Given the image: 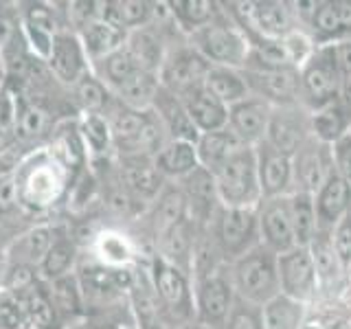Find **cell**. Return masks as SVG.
I'll return each instance as SVG.
<instances>
[{"instance_id":"cell-1","label":"cell","mask_w":351,"mask_h":329,"mask_svg":"<svg viewBox=\"0 0 351 329\" xmlns=\"http://www.w3.org/2000/svg\"><path fill=\"white\" fill-rule=\"evenodd\" d=\"M279 255H274L270 248L263 244L255 246L244 257L228 263L230 281L237 299L250 305L263 307L277 296H281L279 283Z\"/></svg>"},{"instance_id":"cell-2","label":"cell","mask_w":351,"mask_h":329,"mask_svg":"<svg viewBox=\"0 0 351 329\" xmlns=\"http://www.w3.org/2000/svg\"><path fill=\"white\" fill-rule=\"evenodd\" d=\"M217 189V200L230 208H257L263 200L257 151L255 147L241 145L211 173Z\"/></svg>"},{"instance_id":"cell-3","label":"cell","mask_w":351,"mask_h":329,"mask_svg":"<svg viewBox=\"0 0 351 329\" xmlns=\"http://www.w3.org/2000/svg\"><path fill=\"white\" fill-rule=\"evenodd\" d=\"M343 73L338 69L336 47L321 44L299 71V106L307 112L340 101Z\"/></svg>"},{"instance_id":"cell-4","label":"cell","mask_w":351,"mask_h":329,"mask_svg":"<svg viewBox=\"0 0 351 329\" xmlns=\"http://www.w3.org/2000/svg\"><path fill=\"white\" fill-rule=\"evenodd\" d=\"M189 47L200 53L211 66H228V69H244L250 53L246 33L224 9L211 25L189 36Z\"/></svg>"},{"instance_id":"cell-5","label":"cell","mask_w":351,"mask_h":329,"mask_svg":"<svg viewBox=\"0 0 351 329\" xmlns=\"http://www.w3.org/2000/svg\"><path fill=\"white\" fill-rule=\"evenodd\" d=\"M208 235L226 266L237 261L261 244L257 208H230L219 204L208 224Z\"/></svg>"},{"instance_id":"cell-6","label":"cell","mask_w":351,"mask_h":329,"mask_svg":"<svg viewBox=\"0 0 351 329\" xmlns=\"http://www.w3.org/2000/svg\"><path fill=\"white\" fill-rule=\"evenodd\" d=\"M237 294L230 281L228 266L195 279L193 283V305L197 327L224 329L230 312H233Z\"/></svg>"},{"instance_id":"cell-7","label":"cell","mask_w":351,"mask_h":329,"mask_svg":"<svg viewBox=\"0 0 351 329\" xmlns=\"http://www.w3.org/2000/svg\"><path fill=\"white\" fill-rule=\"evenodd\" d=\"M152 288L156 294L158 310L169 314L171 321L184 323L189 318H195L191 274L165 261L162 257H156L152 263Z\"/></svg>"},{"instance_id":"cell-8","label":"cell","mask_w":351,"mask_h":329,"mask_svg":"<svg viewBox=\"0 0 351 329\" xmlns=\"http://www.w3.org/2000/svg\"><path fill=\"white\" fill-rule=\"evenodd\" d=\"M208 69H211V64L189 44H184V47L167 51V58L158 71V80L165 90L184 99L204 86Z\"/></svg>"},{"instance_id":"cell-9","label":"cell","mask_w":351,"mask_h":329,"mask_svg":"<svg viewBox=\"0 0 351 329\" xmlns=\"http://www.w3.org/2000/svg\"><path fill=\"white\" fill-rule=\"evenodd\" d=\"M310 9H294L303 25L310 29L312 40L321 44H338L351 40V3L347 0H323L307 3Z\"/></svg>"},{"instance_id":"cell-10","label":"cell","mask_w":351,"mask_h":329,"mask_svg":"<svg viewBox=\"0 0 351 329\" xmlns=\"http://www.w3.org/2000/svg\"><path fill=\"white\" fill-rule=\"evenodd\" d=\"M241 71L246 75L250 95L266 99L272 108L299 103V71L292 66L248 64Z\"/></svg>"},{"instance_id":"cell-11","label":"cell","mask_w":351,"mask_h":329,"mask_svg":"<svg viewBox=\"0 0 351 329\" xmlns=\"http://www.w3.org/2000/svg\"><path fill=\"white\" fill-rule=\"evenodd\" d=\"M277 261H279L281 294L305 307L312 301H316V296L321 294V288H318V277H316L310 248L296 246L279 255Z\"/></svg>"},{"instance_id":"cell-12","label":"cell","mask_w":351,"mask_h":329,"mask_svg":"<svg viewBox=\"0 0 351 329\" xmlns=\"http://www.w3.org/2000/svg\"><path fill=\"white\" fill-rule=\"evenodd\" d=\"M292 167H294V191H305L314 195L325 184L329 175L334 173L332 147L316 141L310 134L292 156Z\"/></svg>"},{"instance_id":"cell-13","label":"cell","mask_w":351,"mask_h":329,"mask_svg":"<svg viewBox=\"0 0 351 329\" xmlns=\"http://www.w3.org/2000/svg\"><path fill=\"white\" fill-rule=\"evenodd\" d=\"M257 219L261 244L270 248L274 255H283V252L296 248L288 195L261 200V204L257 206Z\"/></svg>"},{"instance_id":"cell-14","label":"cell","mask_w":351,"mask_h":329,"mask_svg":"<svg viewBox=\"0 0 351 329\" xmlns=\"http://www.w3.org/2000/svg\"><path fill=\"white\" fill-rule=\"evenodd\" d=\"M310 136V112L299 103L272 108L266 143L281 154L294 156L305 138Z\"/></svg>"},{"instance_id":"cell-15","label":"cell","mask_w":351,"mask_h":329,"mask_svg":"<svg viewBox=\"0 0 351 329\" xmlns=\"http://www.w3.org/2000/svg\"><path fill=\"white\" fill-rule=\"evenodd\" d=\"M272 117V106L266 99L250 95L244 101L228 108V130L241 145L257 147L266 141Z\"/></svg>"},{"instance_id":"cell-16","label":"cell","mask_w":351,"mask_h":329,"mask_svg":"<svg viewBox=\"0 0 351 329\" xmlns=\"http://www.w3.org/2000/svg\"><path fill=\"white\" fill-rule=\"evenodd\" d=\"M47 64L51 73L69 86H75L86 73H90V60L75 31H58Z\"/></svg>"},{"instance_id":"cell-17","label":"cell","mask_w":351,"mask_h":329,"mask_svg":"<svg viewBox=\"0 0 351 329\" xmlns=\"http://www.w3.org/2000/svg\"><path fill=\"white\" fill-rule=\"evenodd\" d=\"M257 151V171L263 200L268 197H283L294 191V167L292 156L270 147L266 141L255 147Z\"/></svg>"},{"instance_id":"cell-18","label":"cell","mask_w":351,"mask_h":329,"mask_svg":"<svg viewBox=\"0 0 351 329\" xmlns=\"http://www.w3.org/2000/svg\"><path fill=\"white\" fill-rule=\"evenodd\" d=\"M182 182V195L186 202V219L195 226H208L219 208L217 200V189H215V180L213 175L206 169L197 167L193 173L186 175Z\"/></svg>"},{"instance_id":"cell-19","label":"cell","mask_w":351,"mask_h":329,"mask_svg":"<svg viewBox=\"0 0 351 329\" xmlns=\"http://www.w3.org/2000/svg\"><path fill=\"white\" fill-rule=\"evenodd\" d=\"M152 112L160 121V125L165 127V132H167L169 141L197 143V138H200V132H197L195 125L191 123L182 99L171 95L169 90H165L162 86H160L156 99H154Z\"/></svg>"},{"instance_id":"cell-20","label":"cell","mask_w":351,"mask_h":329,"mask_svg":"<svg viewBox=\"0 0 351 329\" xmlns=\"http://www.w3.org/2000/svg\"><path fill=\"white\" fill-rule=\"evenodd\" d=\"M307 248H310V255L314 259L318 288H321V292L334 294V290L343 288V279H345L347 270L343 263H340L336 250L332 246V230L318 228Z\"/></svg>"},{"instance_id":"cell-21","label":"cell","mask_w":351,"mask_h":329,"mask_svg":"<svg viewBox=\"0 0 351 329\" xmlns=\"http://www.w3.org/2000/svg\"><path fill=\"white\" fill-rule=\"evenodd\" d=\"M314 206L321 230H332L338 219L351 208V186L340 178L336 169L314 193Z\"/></svg>"},{"instance_id":"cell-22","label":"cell","mask_w":351,"mask_h":329,"mask_svg":"<svg viewBox=\"0 0 351 329\" xmlns=\"http://www.w3.org/2000/svg\"><path fill=\"white\" fill-rule=\"evenodd\" d=\"M182 103L186 108V114H189L191 123L200 134L228 127V108L217 97L208 93L204 86L193 90L191 95H186L182 99Z\"/></svg>"},{"instance_id":"cell-23","label":"cell","mask_w":351,"mask_h":329,"mask_svg":"<svg viewBox=\"0 0 351 329\" xmlns=\"http://www.w3.org/2000/svg\"><path fill=\"white\" fill-rule=\"evenodd\" d=\"M123 184L136 200L154 202L162 193L165 178L158 173L154 158L134 156L123 158Z\"/></svg>"},{"instance_id":"cell-24","label":"cell","mask_w":351,"mask_h":329,"mask_svg":"<svg viewBox=\"0 0 351 329\" xmlns=\"http://www.w3.org/2000/svg\"><path fill=\"white\" fill-rule=\"evenodd\" d=\"M154 164H156L158 173L162 175L165 180H167V178L184 180L186 175L193 173L197 167H200L195 143H189V141H167L158 149L156 156H154Z\"/></svg>"},{"instance_id":"cell-25","label":"cell","mask_w":351,"mask_h":329,"mask_svg":"<svg viewBox=\"0 0 351 329\" xmlns=\"http://www.w3.org/2000/svg\"><path fill=\"white\" fill-rule=\"evenodd\" d=\"M156 9L158 5L147 3V0H114V3H104L101 18L117 29L132 33L149 27Z\"/></svg>"},{"instance_id":"cell-26","label":"cell","mask_w":351,"mask_h":329,"mask_svg":"<svg viewBox=\"0 0 351 329\" xmlns=\"http://www.w3.org/2000/svg\"><path fill=\"white\" fill-rule=\"evenodd\" d=\"M77 36H80V42H82V47L88 55V60H90V64L108 58L110 53L119 51L128 40L125 31L117 29L114 25H110V22H106L104 18L90 22V25L84 27Z\"/></svg>"},{"instance_id":"cell-27","label":"cell","mask_w":351,"mask_h":329,"mask_svg":"<svg viewBox=\"0 0 351 329\" xmlns=\"http://www.w3.org/2000/svg\"><path fill=\"white\" fill-rule=\"evenodd\" d=\"M204 88L213 97H217L226 108L244 101L250 97V88L246 75L241 69H228V66H211L206 73Z\"/></svg>"},{"instance_id":"cell-28","label":"cell","mask_w":351,"mask_h":329,"mask_svg":"<svg viewBox=\"0 0 351 329\" xmlns=\"http://www.w3.org/2000/svg\"><path fill=\"white\" fill-rule=\"evenodd\" d=\"M167 7V14L173 18L176 27L186 38L193 36L195 31L204 29L206 25H211L222 14V9H217L219 5L211 3V0H173Z\"/></svg>"},{"instance_id":"cell-29","label":"cell","mask_w":351,"mask_h":329,"mask_svg":"<svg viewBox=\"0 0 351 329\" xmlns=\"http://www.w3.org/2000/svg\"><path fill=\"white\" fill-rule=\"evenodd\" d=\"M351 132V119L343 103H332L327 108L310 112V134L332 147L345 134Z\"/></svg>"},{"instance_id":"cell-30","label":"cell","mask_w":351,"mask_h":329,"mask_svg":"<svg viewBox=\"0 0 351 329\" xmlns=\"http://www.w3.org/2000/svg\"><path fill=\"white\" fill-rule=\"evenodd\" d=\"M125 49L141 69L149 73H158L165 58H167V49H165L160 36L154 33L149 27L128 33Z\"/></svg>"},{"instance_id":"cell-31","label":"cell","mask_w":351,"mask_h":329,"mask_svg":"<svg viewBox=\"0 0 351 329\" xmlns=\"http://www.w3.org/2000/svg\"><path fill=\"white\" fill-rule=\"evenodd\" d=\"M160 90V80L158 73H149V71H138L134 77L119 86L117 90L112 93L114 99L125 108L132 110H152L154 99H156Z\"/></svg>"},{"instance_id":"cell-32","label":"cell","mask_w":351,"mask_h":329,"mask_svg":"<svg viewBox=\"0 0 351 329\" xmlns=\"http://www.w3.org/2000/svg\"><path fill=\"white\" fill-rule=\"evenodd\" d=\"M239 147H241V143L235 138V134L228 127L200 134V138H197V143H195L200 167L206 169L208 173H213L219 164H222L230 154Z\"/></svg>"},{"instance_id":"cell-33","label":"cell","mask_w":351,"mask_h":329,"mask_svg":"<svg viewBox=\"0 0 351 329\" xmlns=\"http://www.w3.org/2000/svg\"><path fill=\"white\" fill-rule=\"evenodd\" d=\"M53 241H55V235L49 226L31 228L29 233H25L14 241V246H11V259L22 268L40 266L42 259L47 257V252L51 250Z\"/></svg>"},{"instance_id":"cell-34","label":"cell","mask_w":351,"mask_h":329,"mask_svg":"<svg viewBox=\"0 0 351 329\" xmlns=\"http://www.w3.org/2000/svg\"><path fill=\"white\" fill-rule=\"evenodd\" d=\"M90 71L110 88V90L114 93L119 86H123L130 77H134L143 69L134 62V58H132L130 51L125 49V44H123L119 51L110 53L108 58L90 64Z\"/></svg>"},{"instance_id":"cell-35","label":"cell","mask_w":351,"mask_h":329,"mask_svg":"<svg viewBox=\"0 0 351 329\" xmlns=\"http://www.w3.org/2000/svg\"><path fill=\"white\" fill-rule=\"evenodd\" d=\"M25 33H27L31 49L36 51L42 60H47L53 47V40L58 36L51 9H47L44 5H33L27 11V18H25Z\"/></svg>"},{"instance_id":"cell-36","label":"cell","mask_w":351,"mask_h":329,"mask_svg":"<svg viewBox=\"0 0 351 329\" xmlns=\"http://www.w3.org/2000/svg\"><path fill=\"white\" fill-rule=\"evenodd\" d=\"M292 228L296 237V246H310L318 230V217L314 206V195L305 191H292L288 195Z\"/></svg>"},{"instance_id":"cell-37","label":"cell","mask_w":351,"mask_h":329,"mask_svg":"<svg viewBox=\"0 0 351 329\" xmlns=\"http://www.w3.org/2000/svg\"><path fill=\"white\" fill-rule=\"evenodd\" d=\"M73 88H75L77 101H80V106L84 108L86 114L108 117V112L112 110V103H117L112 90H110V88L99 80L93 71L86 73Z\"/></svg>"},{"instance_id":"cell-38","label":"cell","mask_w":351,"mask_h":329,"mask_svg":"<svg viewBox=\"0 0 351 329\" xmlns=\"http://www.w3.org/2000/svg\"><path fill=\"white\" fill-rule=\"evenodd\" d=\"M305 305L296 303L288 296H277L263 305V329H303Z\"/></svg>"},{"instance_id":"cell-39","label":"cell","mask_w":351,"mask_h":329,"mask_svg":"<svg viewBox=\"0 0 351 329\" xmlns=\"http://www.w3.org/2000/svg\"><path fill=\"white\" fill-rule=\"evenodd\" d=\"M77 248L69 237H55L51 250L47 252V257L40 263V272L44 279L58 281L62 277H69V272L75 263Z\"/></svg>"},{"instance_id":"cell-40","label":"cell","mask_w":351,"mask_h":329,"mask_svg":"<svg viewBox=\"0 0 351 329\" xmlns=\"http://www.w3.org/2000/svg\"><path fill=\"white\" fill-rule=\"evenodd\" d=\"M80 134L84 145L93 154H106L112 147V132H110V123L104 114H86L82 119Z\"/></svg>"},{"instance_id":"cell-41","label":"cell","mask_w":351,"mask_h":329,"mask_svg":"<svg viewBox=\"0 0 351 329\" xmlns=\"http://www.w3.org/2000/svg\"><path fill=\"white\" fill-rule=\"evenodd\" d=\"M27 292L18 296V301L25 307L27 321L36 323V325H49L53 321V305L49 303V299L42 292H38L36 288H25Z\"/></svg>"},{"instance_id":"cell-42","label":"cell","mask_w":351,"mask_h":329,"mask_svg":"<svg viewBox=\"0 0 351 329\" xmlns=\"http://www.w3.org/2000/svg\"><path fill=\"white\" fill-rule=\"evenodd\" d=\"M224 329H263V307L237 299Z\"/></svg>"},{"instance_id":"cell-43","label":"cell","mask_w":351,"mask_h":329,"mask_svg":"<svg viewBox=\"0 0 351 329\" xmlns=\"http://www.w3.org/2000/svg\"><path fill=\"white\" fill-rule=\"evenodd\" d=\"M332 246L345 270L351 268V208L332 228Z\"/></svg>"},{"instance_id":"cell-44","label":"cell","mask_w":351,"mask_h":329,"mask_svg":"<svg viewBox=\"0 0 351 329\" xmlns=\"http://www.w3.org/2000/svg\"><path fill=\"white\" fill-rule=\"evenodd\" d=\"M18 117H20L18 97L14 95V90H9L7 86H3L0 88V138L9 136L11 132H16Z\"/></svg>"},{"instance_id":"cell-45","label":"cell","mask_w":351,"mask_h":329,"mask_svg":"<svg viewBox=\"0 0 351 329\" xmlns=\"http://www.w3.org/2000/svg\"><path fill=\"white\" fill-rule=\"evenodd\" d=\"M69 9V22L75 27V33H80L84 27H88L90 22L101 18V11H104V3H69L66 5Z\"/></svg>"},{"instance_id":"cell-46","label":"cell","mask_w":351,"mask_h":329,"mask_svg":"<svg viewBox=\"0 0 351 329\" xmlns=\"http://www.w3.org/2000/svg\"><path fill=\"white\" fill-rule=\"evenodd\" d=\"M334 169L351 186V132L332 145Z\"/></svg>"},{"instance_id":"cell-47","label":"cell","mask_w":351,"mask_h":329,"mask_svg":"<svg viewBox=\"0 0 351 329\" xmlns=\"http://www.w3.org/2000/svg\"><path fill=\"white\" fill-rule=\"evenodd\" d=\"M25 323L27 314L18 299L0 301V329H22Z\"/></svg>"},{"instance_id":"cell-48","label":"cell","mask_w":351,"mask_h":329,"mask_svg":"<svg viewBox=\"0 0 351 329\" xmlns=\"http://www.w3.org/2000/svg\"><path fill=\"white\" fill-rule=\"evenodd\" d=\"M44 127V112L33 106L20 108V117H18V132H22L25 136H36L40 134Z\"/></svg>"},{"instance_id":"cell-49","label":"cell","mask_w":351,"mask_h":329,"mask_svg":"<svg viewBox=\"0 0 351 329\" xmlns=\"http://www.w3.org/2000/svg\"><path fill=\"white\" fill-rule=\"evenodd\" d=\"M20 200V191H18V180L11 173L0 175V213L11 211Z\"/></svg>"},{"instance_id":"cell-50","label":"cell","mask_w":351,"mask_h":329,"mask_svg":"<svg viewBox=\"0 0 351 329\" xmlns=\"http://www.w3.org/2000/svg\"><path fill=\"white\" fill-rule=\"evenodd\" d=\"M336 47V60H338V69L343 73V80L351 77V40L338 42Z\"/></svg>"},{"instance_id":"cell-51","label":"cell","mask_w":351,"mask_h":329,"mask_svg":"<svg viewBox=\"0 0 351 329\" xmlns=\"http://www.w3.org/2000/svg\"><path fill=\"white\" fill-rule=\"evenodd\" d=\"M303 329H325V327H321V325H318V323H307V321H305Z\"/></svg>"},{"instance_id":"cell-52","label":"cell","mask_w":351,"mask_h":329,"mask_svg":"<svg viewBox=\"0 0 351 329\" xmlns=\"http://www.w3.org/2000/svg\"><path fill=\"white\" fill-rule=\"evenodd\" d=\"M197 329H208V327H197Z\"/></svg>"}]
</instances>
